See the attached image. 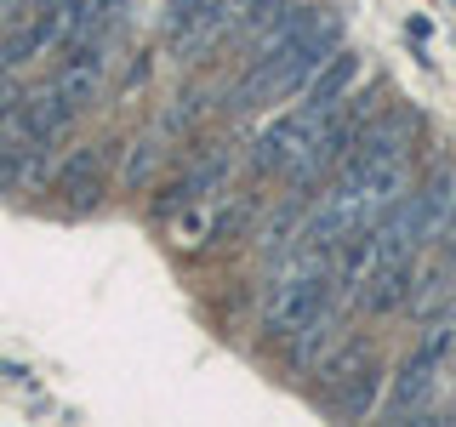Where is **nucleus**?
Returning <instances> with one entry per match:
<instances>
[{
  "mask_svg": "<svg viewBox=\"0 0 456 427\" xmlns=\"http://www.w3.org/2000/svg\"><path fill=\"white\" fill-rule=\"evenodd\" d=\"M320 114H308V109H297V114H285V120H274L263 137H256V149H251V171H291L303 154L314 149V137H320Z\"/></svg>",
  "mask_w": 456,
  "mask_h": 427,
  "instance_id": "f257e3e1",
  "label": "nucleus"
},
{
  "mask_svg": "<svg viewBox=\"0 0 456 427\" xmlns=\"http://www.w3.org/2000/svg\"><path fill=\"white\" fill-rule=\"evenodd\" d=\"M422 132V120L411 109H388V114H377V120L360 132V142H354V154L348 160L354 165H388V160H411V142H417Z\"/></svg>",
  "mask_w": 456,
  "mask_h": 427,
  "instance_id": "f03ea898",
  "label": "nucleus"
},
{
  "mask_svg": "<svg viewBox=\"0 0 456 427\" xmlns=\"http://www.w3.org/2000/svg\"><path fill=\"white\" fill-rule=\"evenodd\" d=\"M18 114H23V132L28 142H40V149H57V142L69 137V125H75V103H69L63 92H57V80H40L28 85V92L18 97Z\"/></svg>",
  "mask_w": 456,
  "mask_h": 427,
  "instance_id": "7ed1b4c3",
  "label": "nucleus"
},
{
  "mask_svg": "<svg viewBox=\"0 0 456 427\" xmlns=\"http://www.w3.org/2000/svg\"><path fill=\"white\" fill-rule=\"evenodd\" d=\"M52 80H57V92H63L69 103L86 114V109L103 103V92H109V57L97 52L92 40H75V46H69V57L57 63Z\"/></svg>",
  "mask_w": 456,
  "mask_h": 427,
  "instance_id": "20e7f679",
  "label": "nucleus"
},
{
  "mask_svg": "<svg viewBox=\"0 0 456 427\" xmlns=\"http://www.w3.org/2000/svg\"><path fill=\"white\" fill-rule=\"evenodd\" d=\"M434 388H439V359H428V353L417 348V353H411V359L388 376L382 416H388V422H411V416H422L428 399H434Z\"/></svg>",
  "mask_w": 456,
  "mask_h": 427,
  "instance_id": "39448f33",
  "label": "nucleus"
},
{
  "mask_svg": "<svg viewBox=\"0 0 456 427\" xmlns=\"http://www.w3.org/2000/svg\"><path fill=\"white\" fill-rule=\"evenodd\" d=\"M57 194L69 199V211H92V205H103V194H109L103 154H97V149H69L63 160H57Z\"/></svg>",
  "mask_w": 456,
  "mask_h": 427,
  "instance_id": "423d86ee",
  "label": "nucleus"
},
{
  "mask_svg": "<svg viewBox=\"0 0 456 427\" xmlns=\"http://www.w3.org/2000/svg\"><path fill=\"white\" fill-rule=\"evenodd\" d=\"M417 274H422L417 251H411V256H394V262H377V274H370L365 296H360V308H370V313H405Z\"/></svg>",
  "mask_w": 456,
  "mask_h": 427,
  "instance_id": "0eeeda50",
  "label": "nucleus"
},
{
  "mask_svg": "<svg viewBox=\"0 0 456 427\" xmlns=\"http://www.w3.org/2000/svg\"><path fill=\"white\" fill-rule=\"evenodd\" d=\"M354 80H360V57H354V52H337L331 63H325L320 75L308 80V92H303V109H308V114H320V120H331V109H337L342 97L354 92Z\"/></svg>",
  "mask_w": 456,
  "mask_h": 427,
  "instance_id": "6e6552de",
  "label": "nucleus"
},
{
  "mask_svg": "<svg viewBox=\"0 0 456 427\" xmlns=\"http://www.w3.org/2000/svg\"><path fill=\"white\" fill-rule=\"evenodd\" d=\"M342 313H348V308H337L331 296H325V302H320V313H314V319L303 325V331L291 336V365H297V370H320L325 348H331V342L342 336Z\"/></svg>",
  "mask_w": 456,
  "mask_h": 427,
  "instance_id": "1a4fd4ad",
  "label": "nucleus"
},
{
  "mask_svg": "<svg viewBox=\"0 0 456 427\" xmlns=\"http://www.w3.org/2000/svg\"><path fill=\"white\" fill-rule=\"evenodd\" d=\"M451 205H456V165H434L422 182V246H445Z\"/></svg>",
  "mask_w": 456,
  "mask_h": 427,
  "instance_id": "9d476101",
  "label": "nucleus"
},
{
  "mask_svg": "<svg viewBox=\"0 0 456 427\" xmlns=\"http://www.w3.org/2000/svg\"><path fill=\"white\" fill-rule=\"evenodd\" d=\"M382 399H388V370H382V359H370L348 388L331 393V410H337V416H348V422H365L370 410H382Z\"/></svg>",
  "mask_w": 456,
  "mask_h": 427,
  "instance_id": "9b49d317",
  "label": "nucleus"
},
{
  "mask_svg": "<svg viewBox=\"0 0 456 427\" xmlns=\"http://www.w3.org/2000/svg\"><path fill=\"white\" fill-rule=\"evenodd\" d=\"M160 160H166V137L149 125V132H142L137 142H126V160H120V189H126V194L149 189V177L160 171Z\"/></svg>",
  "mask_w": 456,
  "mask_h": 427,
  "instance_id": "f8f14e48",
  "label": "nucleus"
},
{
  "mask_svg": "<svg viewBox=\"0 0 456 427\" xmlns=\"http://www.w3.org/2000/svg\"><path fill=\"white\" fill-rule=\"evenodd\" d=\"M370 359H377V348H370L365 336H348L342 348H331V353L320 359V382H325V393H342V388H348V382L360 376Z\"/></svg>",
  "mask_w": 456,
  "mask_h": 427,
  "instance_id": "ddd939ff",
  "label": "nucleus"
},
{
  "mask_svg": "<svg viewBox=\"0 0 456 427\" xmlns=\"http://www.w3.org/2000/svg\"><path fill=\"white\" fill-rule=\"evenodd\" d=\"M211 234H217V205H211V199H189L183 211H171V239H177L183 251L206 246Z\"/></svg>",
  "mask_w": 456,
  "mask_h": 427,
  "instance_id": "4468645a",
  "label": "nucleus"
},
{
  "mask_svg": "<svg viewBox=\"0 0 456 427\" xmlns=\"http://www.w3.org/2000/svg\"><path fill=\"white\" fill-rule=\"evenodd\" d=\"M0 376H6L12 388H28V393L40 388V382H35V370H28V365H18V359H6V365H0Z\"/></svg>",
  "mask_w": 456,
  "mask_h": 427,
  "instance_id": "2eb2a0df",
  "label": "nucleus"
},
{
  "mask_svg": "<svg viewBox=\"0 0 456 427\" xmlns=\"http://www.w3.org/2000/svg\"><path fill=\"white\" fill-rule=\"evenodd\" d=\"M405 28H411V40H428V35H434V18H422V12H417Z\"/></svg>",
  "mask_w": 456,
  "mask_h": 427,
  "instance_id": "dca6fc26",
  "label": "nucleus"
},
{
  "mask_svg": "<svg viewBox=\"0 0 456 427\" xmlns=\"http://www.w3.org/2000/svg\"><path fill=\"white\" fill-rule=\"evenodd\" d=\"M445 246L456 251V205H451V222H445Z\"/></svg>",
  "mask_w": 456,
  "mask_h": 427,
  "instance_id": "f3484780",
  "label": "nucleus"
},
{
  "mask_svg": "<svg viewBox=\"0 0 456 427\" xmlns=\"http://www.w3.org/2000/svg\"><path fill=\"white\" fill-rule=\"evenodd\" d=\"M451 6H456V0H451Z\"/></svg>",
  "mask_w": 456,
  "mask_h": 427,
  "instance_id": "a211bd4d",
  "label": "nucleus"
},
{
  "mask_svg": "<svg viewBox=\"0 0 456 427\" xmlns=\"http://www.w3.org/2000/svg\"><path fill=\"white\" fill-rule=\"evenodd\" d=\"M0 114H6V109H0Z\"/></svg>",
  "mask_w": 456,
  "mask_h": 427,
  "instance_id": "6ab92c4d",
  "label": "nucleus"
}]
</instances>
